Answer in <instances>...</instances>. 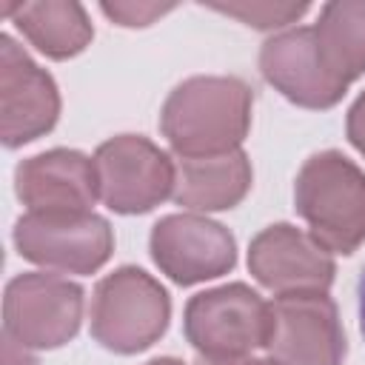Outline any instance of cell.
<instances>
[{
  "mask_svg": "<svg viewBox=\"0 0 365 365\" xmlns=\"http://www.w3.org/2000/svg\"><path fill=\"white\" fill-rule=\"evenodd\" d=\"M356 297H359V331L365 336V268H362L359 282H356Z\"/></svg>",
  "mask_w": 365,
  "mask_h": 365,
  "instance_id": "obj_22",
  "label": "cell"
},
{
  "mask_svg": "<svg viewBox=\"0 0 365 365\" xmlns=\"http://www.w3.org/2000/svg\"><path fill=\"white\" fill-rule=\"evenodd\" d=\"M148 365H185V362H180V359H171V356H163V359H151Z\"/></svg>",
  "mask_w": 365,
  "mask_h": 365,
  "instance_id": "obj_23",
  "label": "cell"
},
{
  "mask_svg": "<svg viewBox=\"0 0 365 365\" xmlns=\"http://www.w3.org/2000/svg\"><path fill=\"white\" fill-rule=\"evenodd\" d=\"M3 365H37V359L29 354L26 345H20L9 334H3Z\"/></svg>",
  "mask_w": 365,
  "mask_h": 365,
  "instance_id": "obj_20",
  "label": "cell"
},
{
  "mask_svg": "<svg viewBox=\"0 0 365 365\" xmlns=\"http://www.w3.org/2000/svg\"><path fill=\"white\" fill-rule=\"evenodd\" d=\"M259 71L285 100L317 111L336 106L348 88V83L325 66L314 29L308 26L268 37L259 48Z\"/></svg>",
  "mask_w": 365,
  "mask_h": 365,
  "instance_id": "obj_11",
  "label": "cell"
},
{
  "mask_svg": "<svg viewBox=\"0 0 365 365\" xmlns=\"http://www.w3.org/2000/svg\"><path fill=\"white\" fill-rule=\"evenodd\" d=\"M294 205L328 254H354L365 242V174L339 151H319L302 163Z\"/></svg>",
  "mask_w": 365,
  "mask_h": 365,
  "instance_id": "obj_2",
  "label": "cell"
},
{
  "mask_svg": "<svg viewBox=\"0 0 365 365\" xmlns=\"http://www.w3.org/2000/svg\"><path fill=\"white\" fill-rule=\"evenodd\" d=\"M0 11L6 17H14L20 34L51 60H68L80 54L94 37L86 9L74 0L14 3V6L0 3Z\"/></svg>",
  "mask_w": 365,
  "mask_h": 365,
  "instance_id": "obj_15",
  "label": "cell"
},
{
  "mask_svg": "<svg viewBox=\"0 0 365 365\" xmlns=\"http://www.w3.org/2000/svg\"><path fill=\"white\" fill-rule=\"evenodd\" d=\"M248 271L259 285L279 297L299 291H328L336 265L311 234L288 222H277L251 240Z\"/></svg>",
  "mask_w": 365,
  "mask_h": 365,
  "instance_id": "obj_12",
  "label": "cell"
},
{
  "mask_svg": "<svg viewBox=\"0 0 365 365\" xmlns=\"http://www.w3.org/2000/svg\"><path fill=\"white\" fill-rule=\"evenodd\" d=\"M265 351L279 365H342L348 345L334 299L325 291L279 294Z\"/></svg>",
  "mask_w": 365,
  "mask_h": 365,
  "instance_id": "obj_7",
  "label": "cell"
},
{
  "mask_svg": "<svg viewBox=\"0 0 365 365\" xmlns=\"http://www.w3.org/2000/svg\"><path fill=\"white\" fill-rule=\"evenodd\" d=\"M14 191L29 214H91V205L100 197L94 160L71 148L43 151L17 165Z\"/></svg>",
  "mask_w": 365,
  "mask_h": 365,
  "instance_id": "obj_13",
  "label": "cell"
},
{
  "mask_svg": "<svg viewBox=\"0 0 365 365\" xmlns=\"http://www.w3.org/2000/svg\"><path fill=\"white\" fill-rule=\"evenodd\" d=\"M208 9L237 17L245 26H254L259 31H274V29H285L291 23H297L305 11L308 3H257V0H242V3H208Z\"/></svg>",
  "mask_w": 365,
  "mask_h": 365,
  "instance_id": "obj_17",
  "label": "cell"
},
{
  "mask_svg": "<svg viewBox=\"0 0 365 365\" xmlns=\"http://www.w3.org/2000/svg\"><path fill=\"white\" fill-rule=\"evenodd\" d=\"M100 9L106 17H111L117 26H125V29L151 26L157 17L174 11L171 3H103Z\"/></svg>",
  "mask_w": 365,
  "mask_h": 365,
  "instance_id": "obj_18",
  "label": "cell"
},
{
  "mask_svg": "<svg viewBox=\"0 0 365 365\" xmlns=\"http://www.w3.org/2000/svg\"><path fill=\"white\" fill-rule=\"evenodd\" d=\"M14 245L23 259L57 274H94L114 248L111 225L91 214H23L14 225Z\"/></svg>",
  "mask_w": 365,
  "mask_h": 365,
  "instance_id": "obj_8",
  "label": "cell"
},
{
  "mask_svg": "<svg viewBox=\"0 0 365 365\" xmlns=\"http://www.w3.org/2000/svg\"><path fill=\"white\" fill-rule=\"evenodd\" d=\"M91 336L114 354H140L168 328L171 299L143 268L123 265L91 294Z\"/></svg>",
  "mask_w": 365,
  "mask_h": 365,
  "instance_id": "obj_3",
  "label": "cell"
},
{
  "mask_svg": "<svg viewBox=\"0 0 365 365\" xmlns=\"http://www.w3.org/2000/svg\"><path fill=\"white\" fill-rule=\"evenodd\" d=\"M100 200L117 214H145L174 194L171 157L140 134H120L94 151Z\"/></svg>",
  "mask_w": 365,
  "mask_h": 365,
  "instance_id": "obj_6",
  "label": "cell"
},
{
  "mask_svg": "<svg viewBox=\"0 0 365 365\" xmlns=\"http://www.w3.org/2000/svg\"><path fill=\"white\" fill-rule=\"evenodd\" d=\"M314 37L325 66L342 83H354L365 74V0L325 3Z\"/></svg>",
  "mask_w": 365,
  "mask_h": 365,
  "instance_id": "obj_16",
  "label": "cell"
},
{
  "mask_svg": "<svg viewBox=\"0 0 365 365\" xmlns=\"http://www.w3.org/2000/svg\"><path fill=\"white\" fill-rule=\"evenodd\" d=\"M251 188V163L237 148L214 157H180L174 163V202L188 211H225Z\"/></svg>",
  "mask_w": 365,
  "mask_h": 365,
  "instance_id": "obj_14",
  "label": "cell"
},
{
  "mask_svg": "<svg viewBox=\"0 0 365 365\" xmlns=\"http://www.w3.org/2000/svg\"><path fill=\"white\" fill-rule=\"evenodd\" d=\"M83 319V288L60 274L29 271L6 285L3 334L34 351H51L74 339Z\"/></svg>",
  "mask_w": 365,
  "mask_h": 365,
  "instance_id": "obj_5",
  "label": "cell"
},
{
  "mask_svg": "<svg viewBox=\"0 0 365 365\" xmlns=\"http://www.w3.org/2000/svg\"><path fill=\"white\" fill-rule=\"evenodd\" d=\"M197 365H279L274 356H234V359H200Z\"/></svg>",
  "mask_w": 365,
  "mask_h": 365,
  "instance_id": "obj_21",
  "label": "cell"
},
{
  "mask_svg": "<svg viewBox=\"0 0 365 365\" xmlns=\"http://www.w3.org/2000/svg\"><path fill=\"white\" fill-rule=\"evenodd\" d=\"M182 328L200 359L248 356L268 345L271 302L242 282L220 285L188 299Z\"/></svg>",
  "mask_w": 365,
  "mask_h": 365,
  "instance_id": "obj_4",
  "label": "cell"
},
{
  "mask_svg": "<svg viewBox=\"0 0 365 365\" xmlns=\"http://www.w3.org/2000/svg\"><path fill=\"white\" fill-rule=\"evenodd\" d=\"M60 91L9 34L0 37V137L6 148L26 145L54 128Z\"/></svg>",
  "mask_w": 365,
  "mask_h": 365,
  "instance_id": "obj_10",
  "label": "cell"
},
{
  "mask_svg": "<svg viewBox=\"0 0 365 365\" xmlns=\"http://www.w3.org/2000/svg\"><path fill=\"white\" fill-rule=\"evenodd\" d=\"M157 268L177 285H194L228 274L237 262L231 231L200 214H168L148 237Z\"/></svg>",
  "mask_w": 365,
  "mask_h": 365,
  "instance_id": "obj_9",
  "label": "cell"
},
{
  "mask_svg": "<svg viewBox=\"0 0 365 365\" xmlns=\"http://www.w3.org/2000/svg\"><path fill=\"white\" fill-rule=\"evenodd\" d=\"M345 128H348V140L354 143V148H356L359 154H365V91H362V94L356 97V103L351 106Z\"/></svg>",
  "mask_w": 365,
  "mask_h": 365,
  "instance_id": "obj_19",
  "label": "cell"
},
{
  "mask_svg": "<svg viewBox=\"0 0 365 365\" xmlns=\"http://www.w3.org/2000/svg\"><path fill=\"white\" fill-rule=\"evenodd\" d=\"M254 91L240 77L200 74L182 80L163 103L160 128L177 157L237 151L251 128Z\"/></svg>",
  "mask_w": 365,
  "mask_h": 365,
  "instance_id": "obj_1",
  "label": "cell"
}]
</instances>
